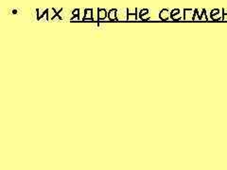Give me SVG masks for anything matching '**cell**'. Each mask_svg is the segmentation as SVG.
I'll return each mask as SVG.
<instances>
[{
    "instance_id": "6da1fadb",
    "label": "cell",
    "mask_w": 227,
    "mask_h": 170,
    "mask_svg": "<svg viewBox=\"0 0 227 170\" xmlns=\"http://www.w3.org/2000/svg\"><path fill=\"white\" fill-rule=\"evenodd\" d=\"M106 17H108V11L105 9H99L98 10V19L99 20H105Z\"/></svg>"
},
{
    "instance_id": "7a4b0ae2",
    "label": "cell",
    "mask_w": 227,
    "mask_h": 170,
    "mask_svg": "<svg viewBox=\"0 0 227 170\" xmlns=\"http://www.w3.org/2000/svg\"><path fill=\"white\" fill-rule=\"evenodd\" d=\"M170 15L169 10H167V9H164V10H162L160 11V13H159V18L161 20H163V21H166V20L169 19V17Z\"/></svg>"
},
{
    "instance_id": "3957f363",
    "label": "cell",
    "mask_w": 227,
    "mask_h": 170,
    "mask_svg": "<svg viewBox=\"0 0 227 170\" xmlns=\"http://www.w3.org/2000/svg\"><path fill=\"white\" fill-rule=\"evenodd\" d=\"M116 13H117V10L116 9H112L108 11V18L109 20H111V21H114V20H116L117 21V18H116Z\"/></svg>"
},
{
    "instance_id": "277c9868",
    "label": "cell",
    "mask_w": 227,
    "mask_h": 170,
    "mask_svg": "<svg viewBox=\"0 0 227 170\" xmlns=\"http://www.w3.org/2000/svg\"><path fill=\"white\" fill-rule=\"evenodd\" d=\"M92 13H93L92 9H85V10H84V16H83V18H82V20H87V19L93 20Z\"/></svg>"
},
{
    "instance_id": "5b68a950",
    "label": "cell",
    "mask_w": 227,
    "mask_h": 170,
    "mask_svg": "<svg viewBox=\"0 0 227 170\" xmlns=\"http://www.w3.org/2000/svg\"><path fill=\"white\" fill-rule=\"evenodd\" d=\"M132 18H134L132 20L135 21V20H137V10L134 11V13H131L130 11L127 10V19L128 20H131Z\"/></svg>"
},
{
    "instance_id": "8992f818",
    "label": "cell",
    "mask_w": 227,
    "mask_h": 170,
    "mask_svg": "<svg viewBox=\"0 0 227 170\" xmlns=\"http://www.w3.org/2000/svg\"><path fill=\"white\" fill-rule=\"evenodd\" d=\"M184 13H185V20H188L189 18L193 20L192 14H194V13H192V11H191V10H187V9H185V10L184 11Z\"/></svg>"
},
{
    "instance_id": "52a82bcc",
    "label": "cell",
    "mask_w": 227,
    "mask_h": 170,
    "mask_svg": "<svg viewBox=\"0 0 227 170\" xmlns=\"http://www.w3.org/2000/svg\"><path fill=\"white\" fill-rule=\"evenodd\" d=\"M148 13H149V10H148V9H144V10H141L140 13H139L140 18L142 19V20H149L150 18H148V17H145L146 14H148Z\"/></svg>"
},
{
    "instance_id": "ba28073f",
    "label": "cell",
    "mask_w": 227,
    "mask_h": 170,
    "mask_svg": "<svg viewBox=\"0 0 227 170\" xmlns=\"http://www.w3.org/2000/svg\"><path fill=\"white\" fill-rule=\"evenodd\" d=\"M72 14H73V18H71V21H74V20L76 19V20H79V9H76V10H74L72 11Z\"/></svg>"
},
{
    "instance_id": "9c48e42d",
    "label": "cell",
    "mask_w": 227,
    "mask_h": 170,
    "mask_svg": "<svg viewBox=\"0 0 227 170\" xmlns=\"http://www.w3.org/2000/svg\"><path fill=\"white\" fill-rule=\"evenodd\" d=\"M179 13H180V10L175 9V10L171 11V13H170V16H171V18H173L175 15H177V14H179Z\"/></svg>"
},
{
    "instance_id": "30bf717a",
    "label": "cell",
    "mask_w": 227,
    "mask_h": 170,
    "mask_svg": "<svg viewBox=\"0 0 227 170\" xmlns=\"http://www.w3.org/2000/svg\"><path fill=\"white\" fill-rule=\"evenodd\" d=\"M219 13H220V10H219V9H214V10L211 11L210 15H211V17H213L215 15H217V14H219Z\"/></svg>"
},
{
    "instance_id": "8fae6325",
    "label": "cell",
    "mask_w": 227,
    "mask_h": 170,
    "mask_svg": "<svg viewBox=\"0 0 227 170\" xmlns=\"http://www.w3.org/2000/svg\"><path fill=\"white\" fill-rule=\"evenodd\" d=\"M204 14H205V10H203V15H204ZM199 19L201 20V19H202V16H200V17H199Z\"/></svg>"
}]
</instances>
